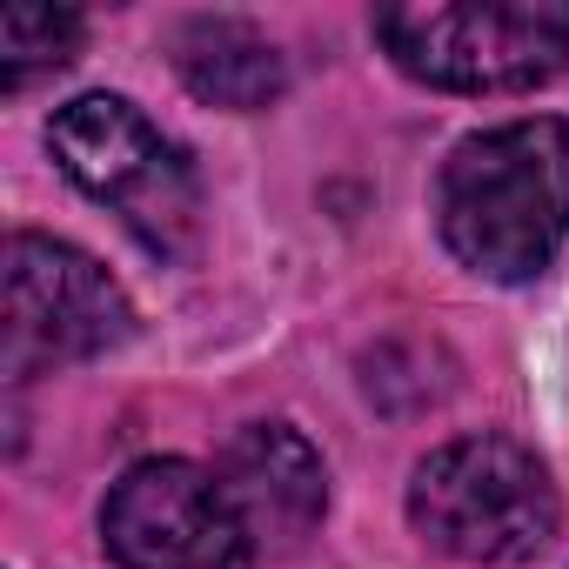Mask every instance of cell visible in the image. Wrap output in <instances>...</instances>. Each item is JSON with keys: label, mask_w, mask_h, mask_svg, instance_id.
Segmentation results:
<instances>
[{"label": "cell", "mask_w": 569, "mask_h": 569, "mask_svg": "<svg viewBox=\"0 0 569 569\" xmlns=\"http://www.w3.org/2000/svg\"><path fill=\"white\" fill-rule=\"evenodd\" d=\"M134 336V309L121 281L54 234H8L0 274V369L34 382L68 362H94Z\"/></svg>", "instance_id": "cell-5"}, {"label": "cell", "mask_w": 569, "mask_h": 569, "mask_svg": "<svg viewBox=\"0 0 569 569\" xmlns=\"http://www.w3.org/2000/svg\"><path fill=\"white\" fill-rule=\"evenodd\" d=\"M382 54L442 94H529L569 68V0H416L376 14Z\"/></svg>", "instance_id": "cell-3"}, {"label": "cell", "mask_w": 569, "mask_h": 569, "mask_svg": "<svg viewBox=\"0 0 569 569\" xmlns=\"http://www.w3.org/2000/svg\"><path fill=\"white\" fill-rule=\"evenodd\" d=\"M228 502L241 509L254 549H302L329 509V469L316 456V442L289 422H248L228 436L221 462H214Z\"/></svg>", "instance_id": "cell-7"}, {"label": "cell", "mask_w": 569, "mask_h": 569, "mask_svg": "<svg viewBox=\"0 0 569 569\" xmlns=\"http://www.w3.org/2000/svg\"><path fill=\"white\" fill-rule=\"evenodd\" d=\"M409 522L429 549H442L456 562L509 569L556 542L562 502L529 442L482 429V436H456L416 462Z\"/></svg>", "instance_id": "cell-2"}, {"label": "cell", "mask_w": 569, "mask_h": 569, "mask_svg": "<svg viewBox=\"0 0 569 569\" xmlns=\"http://www.w3.org/2000/svg\"><path fill=\"white\" fill-rule=\"evenodd\" d=\"M48 154L61 174L121 214V228L161 254L188 261L201 241V181L188 154L121 94H81L48 121Z\"/></svg>", "instance_id": "cell-4"}, {"label": "cell", "mask_w": 569, "mask_h": 569, "mask_svg": "<svg viewBox=\"0 0 569 569\" xmlns=\"http://www.w3.org/2000/svg\"><path fill=\"white\" fill-rule=\"evenodd\" d=\"M101 542L114 569H254V536L221 476L148 456L101 502Z\"/></svg>", "instance_id": "cell-6"}, {"label": "cell", "mask_w": 569, "mask_h": 569, "mask_svg": "<svg viewBox=\"0 0 569 569\" xmlns=\"http://www.w3.org/2000/svg\"><path fill=\"white\" fill-rule=\"evenodd\" d=\"M174 68L188 81V94L214 101V108H234V114H254L268 101H281L289 88V61L274 54V41L234 14H194L174 28Z\"/></svg>", "instance_id": "cell-8"}, {"label": "cell", "mask_w": 569, "mask_h": 569, "mask_svg": "<svg viewBox=\"0 0 569 569\" xmlns=\"http://www.w3.org/2000/svg\"><path fill=\"white\" fill-rule=\"evenodd\" d=\"M81 48V14L48 8V0H21L0 14V88H28L48 68H68Z\"/></svg>", "instance_id": "cell-9"}, {"label": "cell", "mask_w": 569, "mask_h": 569, "mask_svg": "<svg viewBox=\"0 0 569 569\" xmlns=\"http://www.w3.org/2000/svg\"><path fill=\"white\" fill-rule=\"evenodd\" d=\"M449 254L482 281H536L569 248V121L529 114L449 148L436 174Z\"/></svg>", "instance_id": "cell-1"}]
</instances>
